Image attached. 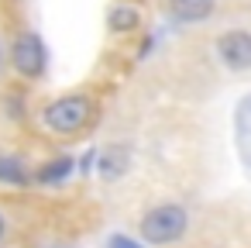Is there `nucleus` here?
I'll list each match as a JSON object with an SVG mask.
<instances>
[{
	"label": "nucleus",
	"mask_w": 251,
	"mask_h": 248,
	"mask_svg": "<svg viewBox=\"0 0 251 248\" xmlns=\"http://www.w3.org/2000/svg\"><path fill=\"white\" fill-rule=\"evenodd\" d=\"M189 231V210L176 200H162L155 207H148L138 220V238L141 245L151 248H169L176 241H182Z\"/></svg>",
	"instance_id": "nucleus-1"
},
{
	"label": "nucleus",
	"mask_w": 251,
	"mask_h": 248,
	"mask_svg": "<svg viewBox=\"0 0 251 248\" xmlns=\"http://www.w3.org/2000/svg\"><path fill=\"white\" fill-rule=\"evenodd\" d=\"M93 114H97V104L90 93H62L42 107V128L49 135L69 138V135H79L93 121Z\"/></svg>",
	"instance_id": "nucleus-2"
},
{
	"label": "nucleus",
	"mask_w": 251,
	"mask_h": 248,
	"mask_svg": "<svg viewBox=\"0 0 251 248\" xmlns=\"http://www.w3.org/2000/svg\"><path fill=\"white\" fill-rule=\"evenodd\" d=\"M7 62L14 66V73L21 80H42L45 69H49V49L42 42L38 31H18L11 49H7Z\"/></svg>",
	"instance_id": "nucleus-3"
},
{
	"label": "nucleus",
	"mask_w": 251,
	"mask_h": 248,
	"mask_svg": "<svg viewBox=\"0 0 251 248\" xmlns=\"http://www.w3.org/2000/svg\"><path fill=\"white\" fill-rule=\"evenodd\" d=\"M213 59L227 73H251V31L227 28L213 38Z\"/></svg>",
	"instance_id": "nucleus-4"
},
{
	"label": "nucleus",
	"mask_w": 251,
	"mask_h": 248,
	"mask_svg": "<svg viewBox=\"0 0 251 248\" xmlns=\"http://www.w3.org/2000/svg\"><path fill=\"white\" fill-rule=\"evenodd\" d=\"M217 0H165V11L179 25H200L213 14Z\"/></svg>",
	"instance_id": "nucleus-5"
},
{
	"label": "nucleus",
	"mask_w": 251,
	"mask_h": 248,
	"mask_svg": "<svg viewBox=\"0 0 251 248\" xmlns=\"http://www.w3.org/2000/svg\"><path fill=\"white\" fill-rule=\"evenodd\" d=\"M76 172V162L69 159V155H55V159H49V162H42L38 169H35V183L38 186H62L69 176Z\"/></svg>",
	"instance_id": "nucleus-6"
},
{
	"label": "nucleus",
	"mask_w": 251,
	"mask_h": 248,
	"mask_svg": "<svg viewBox=\"0 0 251 248\" xmlns=\"http://www.w3.org/2000/svg\"><path fill=\"white\" fill-rule=\"evenodd\" d=\"M131 169V148L127 145H110L103 155H97V172L103 179H121Z\"/></svg>",
	"instance_id": "nucleus-7"
},
{
	"label": "nucleus",
	"mask_w": 251,
	"mask_h": 248,
	"mask_svg": "<svg viewBox=\"0 0 251 248\" xmlns=\"http://www.w3.org/2000/svg\"><path fill=\"white\" fill-rule=\"evenodd\" d=\"M234 138H237V155L241 162L251 169V97H244L237 104V114H234Z\"/></svg>",
	"instance_id": "nucleus-8"
},
{
	"label": "nucleus",
	"mask_w": 251,
	"mask_h": 248,
	"mask_svg": "<svg viewBox=\"0 0 251 248\" xmlns=\"http://www.w3.org/2000/svg\"><path fill=\"white\" fill-rule=\"evenodd\" d=\"M107 28H110L114 35H131V31L141 28V11L131 7V4H114V7L107 11Z\"/></svg>",
	"instance_id": "nucleus-9"
},
{
	"label": "nucleus",
	"mask_w": 251,
	"mask_h": 248,
	"mask_svg": "<svg viewBox=\"0 0 251 248\" xmlns=\"http://www.w3.org/2000/svg\"><path fill=\"white\" fill-rule=\"evenodd\" d=\"M28 183H31V172H28L25 159L0 152V186H28Z\"/></svg>",
	"instance_id": "nucleus-10"
},
{
	"label": "nucleus",
	"mask_w": 251,
	"mask_h": 248,
	"mask_svg": "<svg viewBox=\"0 0 251 248\" xmlns=\"http://www.w3.org/2000/svg\"><path fill=\"white\" fill-rule=\"evenodd\" d=\"M103 248H141V241L131 238V234H110V238L103 241Z\"/></svg>",
	"instance_id": "nucleus-11"
},
{
	"label": "nucleus",
	"mask_w": 251,
	"mask_h": 248,
	"mask_svg": "<svg viewBox=\"0 0 251 248\" xmlns=\"http://www.w3.org/2000/svg\"><path fill=\"white\" fill-rule=\"evenodd\" d=\"M7 234H11V217H7L4 210H0V245L7 241Z\"/></svg>",
	"instance_id": "nucleus-12"
},
{
	"label": "nucleus",
	"mask_w": 251,
	"mask_h": 248,
	"mask_svg": "<svg viewBox=\"0 0 251 248\" xmlns=\"http://www.w3.org/2000/svg\"><path fill=\"white\" fill-rule=\"evenodd\" d=\"M4 69H7V45L0 42V76H4Z\"/></svg>",
	"instance_id": "nucleus-13"
},
{
	"label": "nucleus",
	"mask_w": 251,
	"mask_h": 248,
	"mask_svg": "<svg viewBox=\"0 0 251 248\" xmlns=\"http://www.w3.org/2000/svg\"><path fill=\"white\" fill-rule=\"evenodd\" d=\"M42 248H73V245H66V241H49V245H42Z\"/></svg>",
	"instance_id": "nucleus-14"
}]
</instances>
